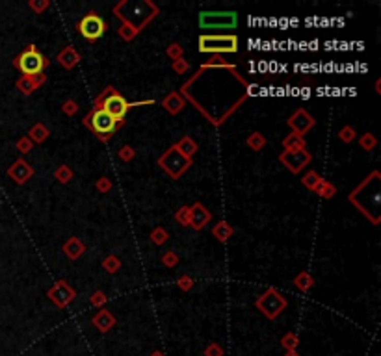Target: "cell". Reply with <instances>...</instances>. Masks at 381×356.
I'll return each mask as SVG.
<instances>
[{
	"label": "cell",
	"mask_w": 381,
	"mask_h": 356,
	"mask_svg": "<svg viewBox=\"0 0 381 356\" xmlns=\"http://www.w3.org/2000/svg\"><path fill=\"white\" fill-rule=\"evenodd\" d=\"M125 2V8L134 15H123V13H115L123 21V26L119 28V35L126 41H131L142 32L143 28L147 26L149 22L158 15V8L149 0H143V2Z\"/></svg>",
	"instance_id": "cell-1"
},
{
	"label": "cell",
	"mask_w": 381,
	"mask_h": 356,
	"mask_svg": "<svg viewBox=\"0 0 381 356\" xmlns=\"http://www.w3.org/2000/svg\"><path fill=\"white\" fill-rule=\"evenodd\" d=\"M99 108L104 110L108 115H112L117 123H123L126 114H129V110L132 108V102H129L123 95H119V93L115 91L114 87H106V89L95 98V102H93V110H99Z\"/></svg>",
	"instance_id": "cell-2"
},
{
	"label": "cell",
	"mask_w": 381,
	"mask_h": 356,
	"mask_svg": "<svg viewBox=\"0 0 381 356\" xmlns=\"http://www.w3.org/2000/svg\"><path fill=\"white\" fill-rule=\"evenodd\" d=\"M84 124H86L87 128L91 130L101 141H108L123 123H117L112 115H108L104 110L99 108V110H91V112L84 117Z\"/></svg>",
	"instance_id": "cell-3"
},
{
	"label": "cell",
	"mask_w": 381,
	"mask_h": 356,
	"mask_svg": "<svg viewBox=\"0 0 381 356\" xmlns=\"http://www.w3.org/2000/svg\"><path fill=\"white\" fill-rule=\"evenodd\" d=\"M13 65L21 70L22 76H36L43 73L45 67L49 65V59L39 52L36 45H28V49L13 59Z\"/></svg>",
	"instance_id": "cell-4"
},
{
	"label": "cell",
	"mask_w": 381,
	"mask_h": 356,
	"mask_svg": "<svg viewBox=\"0 0 381 356\" xmlns=\"http://www.w3.org/2000/svg\"><path fill=\"white\" fill-rule=\"evenodd\" d=\"M199 52L205 54H218L224 52H238V38L229 33V35H201L199 38Z\"/></svg>",
	"instance_id": "cell-5"
},
{
	"label": "cell",
	"mask_w": 381,
	"mask_h": 356,
	"mask_svg": "<svg viewBox=\"0 0 381 356\" xmlns=\"http://www.w3.org/2000/svg\"><path fill=\"white\" fill-rule=\"evenodd\" d=\"M192 160L190 158L182 156L175 147H169L168 151L164 152L162 156L158 158V165L173 178V180H179L182 174L192 167Z\"/></svg>",
	"instance_id": "cell-6"
},
{
	"label": "cell",
	"mask_w": 381,
	"mask_h": 356,
	"mask_svg": "<svg viewBox=\"0 0 381 356\" xmlns=\"http://www.w3.org/2000/svg\"><path fill=\"white\" fill-rule=\"evenodd\" d=\"M255 306L259 312H262L268 319H277L281 312H284V308L289 306V302L275 288H268L266 292L262 293L255 301Z\"/></svg>",
	"instance_id": "cell-7"
},
{
	"label": "cell",
	"mask_w": 381,
	"mask_h": 356,
	"mask_svg": "<svg viewBox=\"0 0 381 356\" xmlns=\"http://www.w3.org/2000/svg\"><path fill=\"white\" fill-rule=\"evenodd\" d=\"M199 24L207 30H216V28L229 30V28H236L238 15L234 11H203L199 15Z\"/></svg>",
	"instance_id": "cell-8"
},
{
	"label": "cell",
	"mask_w": 381,
	"mask_h": 356,
	"mask_svg": "<svg viewBox=\"0 0 381 356\" xmlns=\"http://www.w3.org/2000/svg\"><path fill=\"white\" fill-rule=\"evenodd\" d=\"M106 28H108L106 22H104L97 13L89 11V13L84 15V19L78 22L76 30H78V33H80L84 39H87V41H97V39H101L104 33H106Z\"/></svg>",
	"instance_id": "cell-9"
},
{
	"label": "cell",
	"mask_w": 381,
	"mask_h": 356,
	"mask_svg": "<svg viewBox=\"0 0 381 356\" xmlns=\"http://www.w3.org/2000/svg\"><path fill=\"white\" fill-rule=\"evenodd\" d=\"M279 162L283 163L292 174H300L312 162V156L307 149H303V151H283L279 154Z\"/></svg>",
	"instance_id": "cell-10"
},
{
	"label": "cell",
	"mask_w": 381,
	"mask_h": 356,
	"mask_svg": "<svg viewBox=\"0 0 381 356\" xmlns=\"http://www.w3.org/2000/svg\"><path fill=\"white\" fill-rule=\"evenodd\" d=\"M47 295H49L50 302H52L54 306L67 308L73 301H75L76 292H75V288L69 286L66 280H58L54 286H52L49 292H47Z\"/></svg>",
	"instance_id": "cell-11"
},
{
	"label": "cell",
	"mask_w": 381,
	"mask_h": 356,
	"mask_svg": "<svg viewBox=\"0 0 381 356\" xmlns=\"http://www.w3.org/2000/svg\"><path fill=\"white\" fill-rule=\"evenodd\" d=\"M287 124H289L290 128H292V132L298 135H305L309 130L314 128V124H316V119L312 117V115L307 112V110L300 108V110H296L294 114H292V117L287 121Z\"/></svg>",
	"instance_id": "cell-12"
},
{
	"label": "cell",
	"mask_w": 381,
	"mask_h": 356,
	"mask_svg": "<svg viewBox=\"0 0 381 356\" xmlns=\"http://www.w3.org/2000/svg\"><path fill=\"white\" fill-rule=\"evenodd\" d=\"M212 219V213L208 211V208L201 202H196V204L190 206V217H188V227H192L194 230H203Z\"/></svg>",
	"instance_id": "cell-13"
},
{
	"label": "cell",
	"mask_w": 381,
	"mask_h": 356,
	"mask_svg": "<svg viewBox=\"0 0 381 356\" xmlns=\"http://www.w3.org/2000/svg\"><path fill=\"white\" fill-rule=\"evenodd\" d=\"M8 176H10L15 184L22 186V184H26L28 180L34 176V167L26 162V160L19 158V160H15L13 165L8 169Z\"/></svg>",
	"instance_id": "cell-14"
},
{
	"label": "cell",
	"mask_w": 381,
	"mask_h": 356,
	"mask_svg": "<svg viewBox=\"0 0 381 356\" xmlns=\"http://www.w3.org/2000/svg\"><path fill=\"white\" fill-rule=\"evenodd\" d=\"M91 323H93V327L99 330V332H108L110 329H114L115 317H114V313L110 312V310H99V312L93 315Z\"/></svg>",
	"instance_id": "cell-15"
},
{
	"label": "cell",
	"mask_w": 381,
	"mask_h": 356,
	"mask_svg": "<svg viewBox=\"0 0 381 356\" xmlns=\"http://www.w3.org/2000/svg\"><path fill=\"white\" fill-rule=\"evenodd\" d=\"M56 59H58V63L64 67V69L67 70H71L73 67H76L78 65V61H80V54L76 52L75 47H66V49H61L60 50V54L56 56Z\"/></svg>",
	"instance_id": "cell-16"
},
{
	"label": "cell",
	"mask_w": 381,
	"mask_h": 356,
	"mask_svg": "<svg viewBox=\"0 0 381 356\" xmlns=\"http://www.w3.org/2000/svg\"><path fill=\"white\" fill-rule=\"evenodd\" d=\"M61 251H64V254H66L67 258L75 262V260H78V258L82 256V254L86 253V245H84V243H82L80 239H78V237L73 236V237H69V239H67L66 243H64V247H61Z\"/></svg>",
	"instance_id": "cell-17"
},
{
	"label": "cell",
	"mask_w": 381,
	"mask_h": 356,
	"mask_svg": "<svg viewBox=\"0 0 381 356\" xmlns=\"http://www.w3.org/2000/svg\"><path fill=\"white\" fill-rule=\"evenodd\" d=\"M162 106H164V110H166L168 114L177 115V114H180V112L184 110L186 102H184V98L180 97L179 93H169L168 97L162 100Z\"/></svg>",
	"instance_id": "cell-18"
},
{
	"label": "cell",
	"mask_w": 381,
	"mask_h": 356,
	"mask_svg": "<svg viewBox=\"0 0 381 356\" xmlns=\"http://www.w3.org/2000/svg\"><path fill=\"white\" fill-rule=\"evenodd\" d=\"M173 147L180 152V154H182V156L190 158V160H192V156L199 151V145H197L196 139H194V137H190V135H182V137H180V139L177 141Z\"/></svg>",
	"instance_id": "cell-19"
},
{
	"label": "cell",
	"mask_w": 381,
	"mask_h": 356,
	"mask_svg": "<svg viewBox=\"0 0 381 356\" xmlns=\"http://www.w3.org/2000/svg\"><path fill=\"white\" fill-rule=\"evenodd\" d=\"M50 135V130L45 126L43 123H36L32 128L28 130V139L32 143H43L47 141V137Z\"/></svg>",
	"instance_id": "cell-20"
},
{
	"label": "cell",
	"mask_w": 381,
	"mask_h": 356,
	"mask_svg": "<svg viewBox=\"0 0 381 356\" xmlns=\"http://www.w3.org/2000/svg\"><path fill=\"white\" fill-rule=\"evenodd\" d=\"M233 234H234V228L231 227L227 221H219L218 225L212 227V236L221 243L229 241V237H233Z\"/></svg>",
	"instance_id": "cell-21"
},
{
	"label": "cell",
	"mask_w": 381,
	"mask_h": 356,
	"mask_svg": "<svg viewBox=\"0 0 381 356\" xmlns=\"http://www.w3.org/2000/svg\"><path fill=\"white\" fill-rule=\"evenodd\" d=\"M283 149L284 151H303L305 149V137L298 134H289L283 139Z\"/></svg>",
	"instance_id": "cell-22"
},
{
	"label": "cell",
	"mask_w": 381,
	"mask_h": 356,
	"mask_svg": "<svg viewBox=\"0 0 381 356\" xmlns=\"http://www.w3.org/2000/svg\"><path fill=\"white\" fill-rule=\"evenodd\" d=\"M294 286L300 290V292L307 293L309 290H312V286H314V278H312V275L310 273H307V271H301L300 275L294 278Z\"/></svg>",
	"instance_id": "cell-23"
},
{
	"label": "cell",
	"mask_w": 381,
	"mask_h": 356,
	"mask_svg": "<svg viewBox=\"0 0 381 356\" xmlns=\"http://www.w3.org/2000/svg\"><path fill=\"white\" fill-rule=\"evenodd\" d=\"M15 86H17V89L22 93V95H32L36 89H39L36 84H34V80H32V76H21L19 80L15 82Z\"/></svg>",
	"instance_id": "cell-24"
},
{
	"label": "cell",
	"mask_w": 381,
	"mask_h": 356,
	"mask_svg": "<svg viewBox=\"0 0 381 356\" xmlns=\"http://www.w3.org/2000/svg\"><path fill=\"white\" fill-rule=\"evenodd\" d=\"M322 182H324V178L316 173V171H307V174L301 178V184H303L307 189H310V191H314Z\"/></svg>",
	"instance_id": "cell-25"
},
{
	"label": "cell",
	"mask_w": 381,
	"mask_h": 356,
	"mask_svg": "<svg viewBox=\"0 0 381 356\" xmlns=\"http://www.w3.org/2000/svg\"><path fill=\"white\" fill-rule=\"evenodd\" d=\"M247 147H249L251 151H255V152H259V151H262L264 147H266V137L261 134V132H253V134L247 137Z\"/></svg>",
	"instance_id": "cell-26"
},
{
	"label": "cell",
	"mask_w": 381,
	"mask_h": 356,
	"mask_svg": "<svg viewBox=\"0 0 381 356\" xmlns=\"http://www.w3.org/2000/svg\"><path fill=\"white\" fill-rule=\"evenodd\" d=\"M119 267H121V260H119V256H115V254H108V256L103 260V269L106 271V273H110V275L117 273Z\"/></svg>",
	"instance_id": "cell-27"
},
{
	"label": "cell",
	"mask_w": 381,
	"mask_h": 356,
	"mask_svg": "<svg viewBox=\"0 0 381 356\" xmlns=\"http://www.w3.org/2000/svg\"><path fill=\"white\" fill-rule=\"evenodd\" d=\"M73 176H75V173H73V169L69 165H58L54 171V178H58L60 184H69L73 180Z\"/></svg>",
	"instance_id": "cell-28"
},
{
	"label": "cell",
	"mask_w": 381,
	"mask_h": 356,
	"mask_svg": "<svg viewBox=\"0 0 381 356\" xmlns=\"http://www.w3.org/2000/svg\"><path fill=\"white\" fill-rule=\"evenodd\" d=\"M314 193L320 195L322 199H333V197H335V193H337V188H335L333 184H329V182H326V180H324V182H322L320 186L314 189Z\"/></svg>",
	"instance_id": "cell-29"
},
{
	"label": "cell",
	"mask_w": 381,
	"mask_h": 356,
	"mask_svg": "<svg viewBox=\"0 0 381 356\" xmlns=\"http://www.w3.org/2000/svg\"><path fill=\"white\" fill-rule=\"evenodd\" d=\"M149 237H151V241L154 243V245H158V247H160V245H164V243L169 239V234L164 227H158V228H154V230H152Z\"/></svg>",
	"instance_id": "cell-30"
},
{
	"label": "cell",
	"mask_w": 381,
	"mask_h": 356,
	"mask_svg": "<svg viewBox=\"0 0 381 356\" xmlns=\"http://www.w3.org/2000/svg\"><path fill=\"white\" fill-rule=\"evenodd\" d=\"M359 145H361V149H365V151H374L376 149V145H377V137L374 134H363L359 137Z\"/></svg>",
	"instance_id": "cell-31"
},
{
	"label": "cell",
	"mask_w": 381,
	"mask_h": 356,
	"mask_svg": "<svg viewBox=\"0 0 381 356\" xmlns=\"http://www.w3.org/2000/svg\"><path fill=\"white\" fill-rule=\"evenodd\" d=\"M337 135L342 143H352V141L357 137V132H355V128H352V126H342V128L338 130Z\"/></svg>",
	"instance_id": "cell-32"
},
{
	"label": "cell",
	"mask_w": 381,
	"mask_h": 356,
	"mask_svg": "<svg viewBox=\"0 0 381 356\" xmlns=\"http://www.w3.org/2000/svg\"><path fill=\"white\" fill-rule=\"evenodd\" d=\"M160 262H162L164 267H169V269H173L175 265L179 264V256H177V253H173V251H166V253L162 254Z\"/></svg>",
	"instance_id": "cell-33"
},
{
	"label": "cell",
	"mask_w": 381,
	"mask_h": 356,
	"mask_svg": "<svg viewBox=\"0 0 381 356\" xmlns=\"http://www.w3.org/2000/svg\"><path fill=\"white\" fill-rule=\"evenodd\" d=\"M188 217H190V206H180L179 210L175 211V221L179 223L180 227H188Z\"/></svg>",
	"instance_id": "cell-34"
},
{
	"label": "cell",
	"mask_w": 381,
	"mask_h": 356,
	"mask_svg": "<svg viewBox=\"0 0 381 356\" xmlns=\"http://www.w3.org/2000/svg\"><path fill=\"white\" fill-rule=\"evenodd\" d=\"M117 156H119L121 162L129 163V162H132V160L136 158V151H134V149H132L131 145H125V147H121V149H119V152H117Z\"/></svg>",
	"instance_id": "cell-35"
},
{
	"label": "cell",
	"mask_w": 381,
	"mask_h": 356,
	"mask_svg": "<svg viewBox=\"0 0 381 356\" xmlns=\"http://www.w3.org/2000/svg\"><path fill=\"white\" fill-rule=\"evenodd\" d=\"M32 147H34V143L28 139V135H22V137L17 139V151L21 152V154H28V152L32 151Z\"/></svg>",
	"instance_id": "cell-36"
},
{
	"label": "cell",
	"mask_w": 381,
	"mask_h": 356,
	"mask_svg": "<svg viewBox=\"0 0 381 356\" xmlns=\"http://www.w3.org/2000/svg\"><path fill=\"white\" fill-rule=\"evenodd\" d=\"M182 52H184V50H182V47H180L179 43H171L168 49H166V54H168L169 58L173 59V61H175V59L182 58Z\"/></svg>",
	"instance_id": "cell-37"
},
{
	"label": "cell",
	"mask_w": 381,
	"mask_h": 356,
	"mask_svg": "<svg viewBox=\"0 0 381 356\" xmlns=\"http://www.w3.org/2000/svg\"><path fill=\"white\" fill-rule=\"evenodd\" d=\"M194 284H196V282H194V278H192V276H188V275H182V276H179V278H177V286H179L182 292H188V290H192V288H194Z\"/></svg>",
	"instance_id": "cell-38"
},
{
	"label": "cell",
	"mask_w": 381,
	"mask_h": 356,
	"mask_svg": "<svg viewBox=\"0 0 381 356\" xmlns=\"http://www.w3.org/2000/svg\"><path fill=\"white\" fill-rule=\"evenodd\" d=\"M171 67H173V70L177 73V75H184V73H188V69H190V63L186 61V59H175L173 63H171Z\"/></svg>",
	"instance_id": "cell-39"
},
{
	"label": "cell",
	"mask_w": 381,
	"mask_h": 356,
	"mask_svg": "<svg viewBox=\"0 0 381 356\" xmlns=\"http://www.w3.org/2000/svg\"><path fill=\"white\" fill-rule=\"evenodd\" d=\"M28 6H30L32 11H36V13H43V11L50 6V2L49 0H30Z\"/></svg>",
	"instance_id": "cell-40"
},
{
	"label": "cell",
	"mask_w": 381,
	"mask_h": 356,
	"mask_svg": "<svg viewBox=\"0 0 381 356\" xmlns=\"http://www.w3.org/2000/svg\"><path fill=\"white\" fill-rule=\"evenodd\" d=\"M61 112L66 115H69V117H71V115H76L78 114V104L69 98V100H66V102L61 104Z\"/></svg>",
	"instance_id": "cell-41"
},
{
	"label": "cell",
	"mask_w": 381,
	"mask_h": 356,
	"mask_svg": "<svg viewBox=\"0 0 381 356\" xmlns=\"http://www.w3.org/2000/svg\"><path fill=\"white\" fill-rule=\"evenodd\" d=\"M283 347H284V349H289V351H294L296 347H298V336L292 334V332H289V334H284V338H283Z\"/></svg>",
	"instance_id": "cell-42"
},
{
	"label": "cell",
	"mask_w": 381,
	"mask_h": 356,
	"mask_svg": "<svg viewBox=\"0 0 381 356\" xmlns=\"http://www.w3.org/2000/svg\"><path fill=\"white\" fill-rule=\"evenodd\" d=\"M95 188L99 189V193H108L112 189V180L108 176H101L97 180V184H95Z\"/></svg>",
	"instance_id": "cell-43"
},
{
	"label": "cell",
	"mask_w": 381,
	"mask_h": 356,
	"mask_svg": "<svg viewBox=\"0 0 381 356\" xmlns=\"http://www.w3.org/2000/svg\"><path fill=\"white\" fill-rule=\"evenodd\" d=\"M216 65H218V67H229V69H233V67H231V65H229L227 61H225V59L221 58V56L216 54V56L212 58V61H208V63L203 65L201 70H203V69H208V67H216Z\"/></svg>",
	"instance_id": "cell-44"
},
{
	"label": "cell",
	"mask_w": 381,
	"mask_h": 356,
	"mask_svg": "<svg viewBox=\"0 0 381 356\" xmlns=\"http://www.w3.org/2000/svg\"><path fill=\"white\" fill-rule=\"evenodd\" d=\"M106 301H108V297L104 295L103 292H95V293L91 295V304H93L95 308L104 306V304H106Z\"/></svg>",
	"instance_id": "cell-45"
},
{
	"label": "cell",
	"mask_w": 381,
	"mask_h": 356,
	"mask_svg": "<svg viewBox=\"0 0 381 356\" xmlns=\"http://www.w3.org/2000/svg\"><path fill=\"white\" fill-rule=\"evenodd\" d=\"M205 356H224V351H221V347L218 343H210L207 347V351H205Z\"/></svg>",
	"instance_id": "cell-46"
},
{
	"label": "cell",
	"mask_w": 381,
	"mask_h": 356,
	"mask_svg": "<svg viewBox=\"0 0 381 356\" xmlns=\"http://www.w3.org/2000/svg\"><path fill=\"white\" fill-rule=\"evenodd\" d=\"M379 84H381V82H379V80H376V93H379V91H381V89H379Z\"/></svg>",
	"instance_id": "cell-47"
},
{
	"label": "cell",
	"mask_w": 381,
	"mask_h": 356,
	"mask_svg": "<svg viewBox=\"0 0 381 356\" xmlns=\"http://www.w3.org/2000/svg\"><path fill=\"white\" fill-rule=\"evenodd\" d=\"M287 356H300V354H298L296 351H289V354H287Z\"/></svg>",
	"instance_id": "cell-48"
},
{
	"label": "cell",
	"mask_w": 381,
	"mask_h": 356,
	"mask_svg": "<svg viewBox=\"0 0 381 356\" xmlns=\"http://www.w3.org/2000/svg\"><path fill=\"white\" fill-rule=\"evenodd\" d=\"M151 356H164V354H162V352H152Z\"/></svg>",
	"instance_id": "cell-49"
}]
</instances>
